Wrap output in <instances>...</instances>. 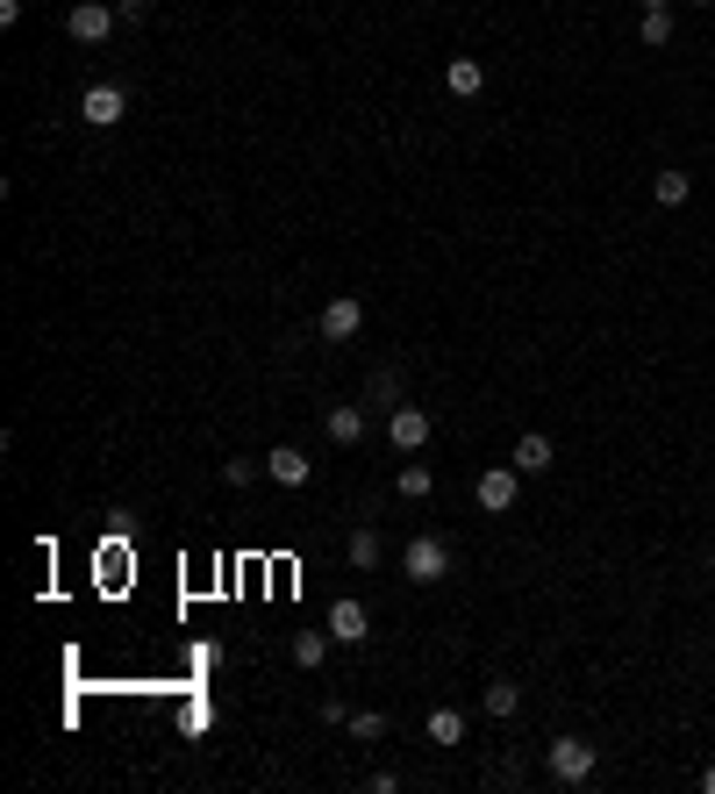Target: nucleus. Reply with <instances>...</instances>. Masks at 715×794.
<instances>
[{
  "mask_svg": "<svg viewBox=\"0 0 715 794\" xmlns=\"http://www.w3.org/2000/svg\"><path fill=\"white\" fill-rule=\"evenodd\" d=\"M401 572H408L415 587H437V580L451 572V545H444V537H430V530L408 537V545H401Z\"/></svg>",
  "mask_w": 715,
  "mask_h": 794,
  "instance_id": "obj_1",
  "label": "nucleus"
},
{
  "mask_svg": "<svg viewBox=\"0 0 715 794\" xmlns=\"http://www.w3.org/2000/svg\"><path fill=\"white\" fill-rule=\"evenodd\" d=\"M543 766H551L558 787H587L594 781V745H587V737H558V745L543 752Z\"/></svg>",
  "mask_w": 715,
  "mask_h": 794,
  "instance_id": "obj_2",
  "label": "nucleus"
},
{
  "mask_svg": "<svg viewBox=\"0 0 715 794\" xmlns=\"http://www.w3.org/2000/svg\"><path fill=\"white\" fill-rule=\"evenodd\" d=\"M115 29H123V14L108 0H72V14H65V37L72 43H108Z\"/></svg>",
  "mask_w": 715,
  "mask_h": 794,
  "instance_id": "obj_3",
  "label": "nucleus"
},
{
  "mask_svg": "<svg viewBox=\"0 0 715 794\" xmlns=\"http://www.w3.org/2000/svg\"><path fill=\"white\" fill-rule=\"evenodd\" d=\"M386 444H394V451H422V444H430V409L394 401V409H386Z\"/></svg>",
  "mask_w": 715,
  "mask_h": 794,
  "instance_id": "obj_4",
  "label": "nucleus"
},
{
  "mask_svg": "<svg viewBox=\"0 0 715 794\" xmlns=\"http://www.w3.org/2000/svg\"><path fill=\"white\" fill-rule=\"evenodd\" d=\"M472 494H480V509H487V516H508V509L522 501V472H516V465H487Z\"/></svg>",
  "mask_w": 715,
  "mask_h": 794,
  "instance_id": "obj_5",
  "label": "nucleus"
},
{
  "mask_svg": "<svg viewBox=\"0 0 715 794\" xmlns=\"http://www.w3.org/2000/svg\"><path fill=\"white\" fill-rule=\"evenodd\" d=\"M79 115H87L94 129H115V122H123V115H129V94L115 87V79H94V87L79 94Z\"/></svg>",
  "mask_w": 715,
  "mask_h": 794,
  "instance_id": "obj_6",
  "label": "nucleus"
},
{
  "mask_svg": "<svg viewBox=\"0 0 715 794\" xmlns=\"http://www.w3.org/2000/svg\"><path fill=\"white\" fill-rule=\"evenodd\" d=\"M322 430H330V444H365V409L358 401H330V415H322Z\"/></svg>",
  "mask_w": 715,
  "mask_h": 794,
  "instance_id": "obj_7",
  "label": "nucleus"
},
{
  "mask_svg": "<svg viewBox=\"0 0 715 794\" xmlns=\"http://www.w3.org/2000/svg\"><path fill=\"white\" fill-rule=\"evenodd\" d=\"M358 330H365V308H358L351 294H336L330 308H322V336H330V344H351Z\"/></svg>",
  "mask_w": 715,
  "mask_h": 794,
  "instance_id": "obj_8",
  "label": "nucleus"
},
{
  "mask_svg": "<svg viewBox=\"0 0 715 794\" xmlns=\"http://www.w3.org/2000/svg\"><path fill=\"white\" fill-rule=\"evenodd\" d=\"M330 637H336V645H365V637H372V616H365L351 595L330 601Z\"/></svg>",
  "mask_w": 715,
  "mask_h": 794,
  "instance_id": "obj_9",
  "label": "nucleus"
},
{
  "mask_svg": "<svg viewBox=\"0 0 715 794\" xmlns=\"http://www.w3.org/2000/svg\"><path fill=\"white\" fill-rule=\"evenodd\" d=\"M265 472H272V480H280V487H308V451H294V444H272V459H265Z\"/></svg>",
  "mask_w": 715,
  "mask_h": 794,
  "instance_id": "obj_10",
  "label": "nucleus"
},
{
  "mask_svg": "<svg viewBox=\"0 0 715 794\" xmlns=\"http://www.w3.org/2000/svg\"><path fill=\"white\" fill-rule=\"evenodd\" d=\"M508 465H516V472H551L558 465V451H551V437H516V459H508Z\"/></svg>",
  "mask_w": 715,
  "mask_h": 794,
  "instance_id": "obj_11",
  "label": "nucleus"
},
{
  "mask_svg": "<svg viewBox=\"0 0 715 794\" xmlns=\"http://www.w3.org/2000/svg\"><path fill=\"white\" fill-rule=\"evenodd\" d=\"M444 87H451L458 100H472V94L487 87V65H480V58H451V65H444Z\"/></svg>",
  "mask_w": 715,
  "mask_h": 794,
  "instance_id": "obj_12",
  "label": "nucleus"
},
{
  "mask_svg": "<svg viewBox=\"0 0 715 794\" xmlns=\"http://www.w3.org/2000/svg\"><path fill=\"white\" fill-rule=\"evenodd\" d=\"M422 731H430V745H466V716H458V708H430Z\"/></svg>",
  "mask_w": 715,
  "mask_h": 794,
  "instance_id": "obj_13",
  "label": "nucleus"
},
{
  "mask_svg": "<svg viewBox=\"0 0 715 794\" xmlns=\"http://www.w3.org/2000/svg\"><path fill=\"white\" fill-rule=\"evenodd\" d=\"M687 194H694V173H658V179H652V200H658V208H679Z\"/></svg>",
  "mask_w": 715,
  "mask_h": 794,
  "instance_id": "obj_14",
  "label": "nucleus"
},
{
  "mask_svg": "<svg viewBox=\"0 0 715 794\" xmlns=\"http://www.w3.org/2000/svg\"><path fill=\"white\" fill-rule=\"evenodd\" d=\"M330 645H336L330 630H301V637H294V666H322V658H330Z\"/></svg>",
  "mask_w": 715,
  "mask_h": 794,
  "instance_id": "obj_15",
  "label": "nucleus"
},
{
  "mask_svg": "<svg viewBox=\"0 0 715 794\" xmlns=\"http://www.w3.org/2000/svg\"><path fill=\"white\" fill-rule=\"evenodd\" d=\"M480 708H487L493 723H508V716H516V708H522V695H516V687H508V680H493L487 695H480Z\"/></svg>",
  "mask_w": 715,
  "mask_h": 794,
  "instance_id": "obj_16",
  "label": "nucleus"
},
{
  "mask_svg": "<svg viewBox=\"0 0 715 794\" xmlns=\"http://www.w3.org/2000/svg\"><path fill=\"white\" fill-rule=\"evenodd\" d=\"M394 487H401V501H430L437 472H430V465H401V480H394Z\"/></svg>",
  "mask_w": 715,
  "mask_h": 794,
  "instance_id": "obj_17",
  "label": "nucleus"
},
{
  "mask_svg": "<svg viewBox=\"0 0 715 794\" xmlns=\"http://www.w3.org/2000/svg\"><path fill=\"white\" fill-rule=\"evenodd\" d=\"M637 37L652 43V50H658V43H673V8H644V29H637Z\"/></svg>",
  "mask_w": 715,
  "mask_h": 794,
  "instance_id": "obj_18",
  "label": "nucleus"
},
{
  "mask_svg": "<svg viewBox=\"0 0 715 794\" xmlns=\"http://www.w3.org/2000/svg\"><path fill=\"white\" fill-rule=\"evenodd\" d=\"M344 551H351V566H358V572L380 566V537H372V530H351V545H344Z\"/></svg>",
  "mask_w": 715,
  "mask_h": 794,
  "instance_id": "obj_19",
  "label": "nucleus"
},
{
  "mask_svg": "<svg viewBox=\"0 0 715 794\" xmlns=\"http://www.w3.org/2000/svg\"><path fill=\"white\" fill-rule=\"evenodd\" d=\"M351 737H386V716H372V708H365V716H351Z\"/></svg>",
  "mask_w": 715,
  "mask_h": 794,
  "instance_id": "obj_20",
  "label": "nucleus"
},
{
  "mask_svg": "<svg viewBox=\"0 0 715 794\" xmlns=\"http://www.w3.org/2000/svg\"><path fill=\"white\" fill-rule=\"evenodd\" d=\"M223 480H229V487H251V480H258V465H251V459H229Z\"/></svg>",
  "mask_w": 715,
  "mask_h": 794,
  "instance_id": "obj_21",
  "label": "nucleus"
},
{
  "mask_svg": "<svg viewBox=\"0 0 715 794\" xmlns=\"http://www.w3.org/2000/svg\"><path fill=\"white\" fill-rule=\"evenodd\" d=\"M150 8H158V0H115V14H123V22H150Z\"/></svg>",
  "mask_w": 715,
  "mask_h": 794,
  "instance_id": "obj_22",
  "label": "nucleus"
},
{
  "mask_svg": "<svg viewBox=\"0 0 715 794\" xmlns=\"http://www.w3.org/2000/svg\"><path fill=\"white\" fill-rule=\"evenodd\" d=\"M372 394H380V401H401V373H372Z\"/></svg>",
  "mask_w": 715,
  "mask_h": 794,
  "instance_id": "obj_23",
  "label": "nucleus"
},
{
  "mask_svg": "<svg viewBox=\"0 0 715 794\" xmlns=\"http://www.w3.org/2000/svg\"><path fill=\"white\" fill-rule=\"evenodd\" d=\"M702 787H708V794H715V766H708V773H702Z\"/></svg>",
  "mask_w": 715,
  "mask_h": 794,
  "instance_id": "obj_24",
  "label": "nucleus"
},
{
  "mask_svg": "<svg viewBox=\"0 0 715 794\" xmlns=\"http://www.w3.org/2000/svg\"><path fill=\"white\" fill-rule=\"evenodd\" d=\"M644 8H673V0H644Z\"/></svg>",
  "mask_w": 715,
  "mask_h": 794,
  "instance_id": "obj_25",
  "label": "nucleus"
},
{
  "mask_svg": "<svg viewBox=\"0 0 715 794\" xmlns=\"http://www.w3.org/2000/svg\"><path fill=\"white\" fill-rule=\"evenodd\" d=\"M702 8H715V0H702Z\"/></svg>",
  "mask_w": 715,
  "mask_h": 794,
  "instance_id": "obj_26",
  "label": "nucleus"
}]
</instances>
